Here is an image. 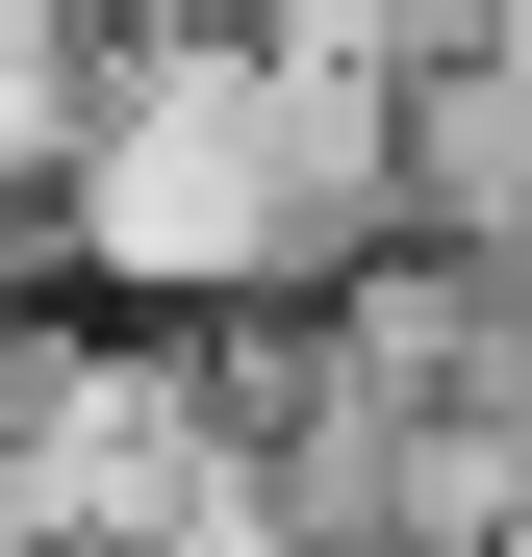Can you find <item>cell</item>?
Instances as JSON below:
<instances>
[{
  "label": "cell",
  "mask_w": 532,
  "mask_h": 557,
  "mask_svg": "<svg viewBox=\"0 0 532 557\" xmlns=\"http://www.w3.org/2000/svg\"><path fill=\"white\" fill-rule=\"evenodd\" d=\"M406 228V76L228 0V26H127L102 102L51 152V253L152 330H253V305H330L355 253Z\"/></svg>",
  "instance_id": "6da1fadb"
},
{
  "label": "cell",
  "mask_w": 532,
  "mask_h": 557,
  "mask_svg": "<svg viewBox=\"0 0 532 557\" xmlns=\"http://www.w3.org/2000/svg\"><path fill=\"white\" fill-rule=\"evenodd\" d=\"M406 253L532 278V0H507V26H457V51L406 76Z\"/></svg>",
  "instance_id": "7a4b0ae2"
}]
</instances>
